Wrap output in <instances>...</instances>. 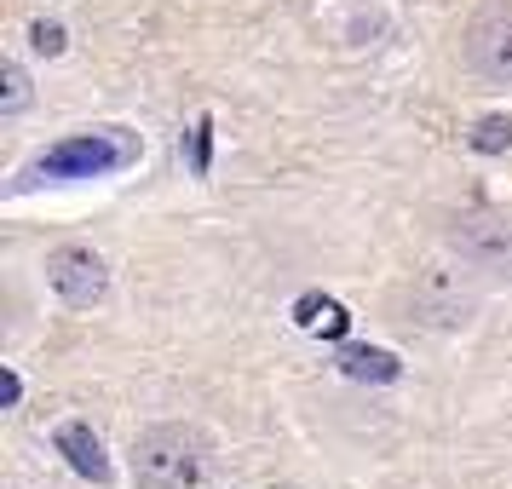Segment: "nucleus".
I'll use <instances>...</instances> for the list:
<instances>
[{"label":"nucleus","mask_w":512,"mask_h":489,"mask_svg":"<svg viewBox=\"0 0 512 489\" xmlns=\"http://www.w3.org/2000/svg\"><path fill=\"white\" fill-rule=\"evenodd\" d=\"M139 156V144L127 139L121 127H87V133H70V139H58L52 150L41 156H29L18 167V179H12V196H24L35 185H70V179H104V173H116Z\"/></svg>","instance_id":"1"},{"label":"nucleus","mask_w":512,"mask_h":489,"mask_svg":"<svg viewBox=\"0 0 512 489\" xmlns=\"http://www.w3.org/2000/svg\"><path fill=\"white\" fill-rule=\"evenodd\" d=\"M208 466V438L190 426H144L133 438V484L139 489H202Z\"/></svg>","instance_id":"2"},{"label":"nucleus","mask_w":512,"mask_h":489,"mask_svg":"<svg viewBox=\"0 0 512 489\" xmlns=\"http://www.w3.org/2000/svg\"><path fill=\"white\" fill-rule=\"evenodd\" d=\"M461 64L489 87H512V0H489L466 18Z\"/></svg>","instance_id":"3"},{"label":"nucleus","mask_w":512,"mask_h":489,"mask_svg":"<svg viewBox=\"0 0 512 489\" xmlns=\"http://www.w3.org/2000/svg\"><path fill=\"white\" fill-rule=\"evenodd\" d=\"M47 282H52V294H58L64 305L87 311V305H98L104 294H110V265H104V254L70 242V248H52L47 254Z\"/></svg>","instance_id":"4"},{"label":"nucleus","mask_w":512,"mask_h":489,"mask_svg":"<svg viewBox=\"0 0 512 489\" xmlns=\"http://www.w3.org/2000/svg\"><path fill=\"white\" fill-rule=\"evenodd\" d=\"M455 248H461V259L478 265V271L512 265V213H472V219H461Z\"/></svg>","instance_id":"5"},{"label":"nucleus","mask_w":512,"mask_h":489,"mask_svg":"<svg viewBox=\"0 0 512 489\" xmlns=\"http://www.w3.org/2000/svg\"><path fill=\"white\" fill-rule=\"evenodd\" d=\"M415 305H420V317H426V323H466V317H472V305H478V294L461 288V277L432 271V277L415 288Z\"/></svg>","instance_id":"6"},{"label":"nucleus","mask_w":512,"mask_h":489,"mask_svg":"<svg viewBox=\"0 0 512 489\" xmlns=\"http://www.w3.org/2000/svg\"><path fill=\"white\" fill-rule=\"evenodd\" d=\"M58 449H64V461H70L81 478L110 484V455H104L98 432H87V426H58Z\"/></svg>","instance_id":"7"},{"label":"nucleus","mask_w":512,"mask_h":489,"mask_svg":"<svg viewBox=\"0 0 512 489\" xmlns=\"http://www.w3.org/2000/svg\"><path fill=\"white\" fill-rule=\"evenodd\" d=\"M334 363H340V374H351V380H397V374H403L392 351H374V346H346Z\"/></svg>","instance_id":"8"},{"label":"nucleus","mask_w":512,"mask_h":489,"mask_svg":"<svg viewBox=\"0 0 512 489\" xmlns=\"http://www.w3.org/2000/svg\"><path fill=\"white\" fill-rule=\"evenodd\" d=\"M294 311H300L305 328H328V334H340V328H346V311H340L334 300H317V294H311V300H300Z\"/></svg>","instance_id":"9"},{"label":"nucleus","mask_w":512,"mask_h":489,"mask_svg":"<svg viewBox=\"0 0 512 489\" xmlns=\"http://www.w3.org/2000/svg\"><path fill=\"white\" fill-rule=\"evenodd\" d=\"M472 150H484V156H495V150H512V121H507V116H484L478 127H472Z\"/></svg>","instance_id":"10"},{"label":"nucleus","mask_w":512,"mask_h":489,"mask_svg":"<svg viewBox=\"0 0 512 489\" xmlns=\"http://www.w3.org/2000/svg\"><path fill=\"white\" fill-rule=\"evenodd\" d=\"M29 47L41 52V58H58V52L70 47V35H64L58 18H35V24H29Z\"/></svg>","instance_id":"11"},{"label":"nucleus","mask_w":512,"mask_h":489,"mask_svg":"<svg viewBox=\"0 0 512 489\" xmlns=\"http://www.w3.org/2000/svg\"><path fill=\"white\" fill-rule=\"evenodd\" d=\"M29 104V75L24 64H6V98H0V116H18Z\"/></svg>","instance_id":"12"}]
</instances>
